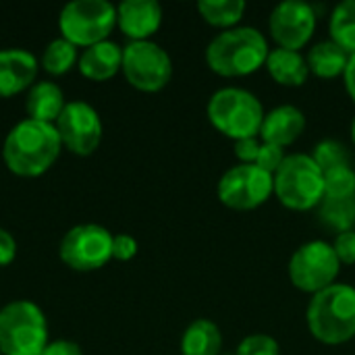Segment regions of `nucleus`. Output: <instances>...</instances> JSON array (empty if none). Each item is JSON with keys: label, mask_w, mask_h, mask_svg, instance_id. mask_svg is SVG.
<instances>
[{"label": "nucleus", "mask_w": 355, "mask_h": 355, "mask_svg": "<svg viewBox=\"0 0 355 355\" xmlns=\"http://www.w3.org/2000/svg\"><path fill=\"white\" fill-rule=\"evenodd\" d=\"M60 150L62 141L52 123L23 119L6 133L2 158L10 173L19 177H40L58 160Z\"/></svg>", "instance_id": "f257e3e1"}, {"label": "nucleus", "mask_w": 355, "mask_h": 355, "mask_svg": "<svg viewBox=\"0 0 355 355\" xmlns=\"http://www.w3.org/2000/svg\"><path fill=\"white\" fill-rule=\"evenodd\" d=\"M270 46L266 35L248 25L216 33L206 46V64L212 73L235 79L248 77L266 64Z\"/></svg>", "instance_id": "f03ea898"}, {"label": "nucleus", "mask_w": 355, "mask_h": 355, "mask_svg": "<svg viewBox=\"0 0 355 355\" xmlns=\"http://www.w3.org/2000/svg\"><path fill=\"white\" fill-rule=\"evenodd\" d=\"M306 322L312 337L324 345H343L355 337V287L335 283L312 295Z\"/></svg>", "instance_id": "7ed1b4c3"}, {"label": "nucleus", "mask_w": 355, "mask_h": 355, "mask_svg": "<svg viewBox=\"0 0 355 355\" xmlns=\"http://www.w3.org/2000/svg\"><path fill=\"white\" fill-rule=\"evenodd\" d=\"M206 114L218 133L239 141L260 137V127L266 112L256 94L243 87H220L210 96Z\"/></svg>", "instance_id": "20e7f679"}, {"label": "nucleus", "mask_w": 355, "mask_h": 355, "mask_svg": "<svg viewBox=\"0 0 355 355\" xmlns=\"http://www.w3.org/2000/svg\"><path fill=\"white\" fill-rule=\"evenodd\" d=\"M48 345V322L42 308L15 300L0 308V354L42 355Z\"/></svg>", "instance_id": "39448f33"}, {"label": "nucleus", "mask_w": 355, "mask_h": 355, "mask_svg": "<svg viewBox=\"0 0 355 355\" xmlns=\"http://www.w3.org/2000/svg\"><path fill=\"white\" fill-rule=\"evenodd\" d=\"M272 179L277 200L289 210H314L324 200V173L310 154H289Z\"/></svg>", "instance_id": "423d86ee"}, {"label": "nucleus", "mask_w": 355, "mask_h": 355, "mask_svg": "<svg viewBox=\"0 0 355 355\" xmlns=\"http://www.w3.org/2000/svg\"><path fill=\"white\" fill-rule=\"evenodd\" d=\"M116 27V6L108 0H73L58 15L60 37L77 48H89L108 40Z\"/></svg>", "instance_id": "0eeeda50"}, {"label": "nucleus", "mask_w": 355, "mask_h": 355, "mask_svg": "<svg viewBox=\"0 0 355 355\" xmlns=\"http://www.w3.org/2000/svg\"><path fill=\"white\" fill-rule=\"evenodd\" d=\"M287 270L295 289L316 295L337 283L341 262L333 250V243L314 239L293 252Z\"/></svg>", "instance_id": "6e6552de"}, {"label": "nucleus", "mask_w": 355, "mask_h": 355, "mask_svg": "<svg viewBox=\"0 0 355 355\" xmlns=\"http://www.w3.org/2000/svg\"><path fill=\"white\" fill-rule=\"evenodd\" d=\"M112 239L114 235L102 225H75L60 239L58 256L71 270L92 272L112 260Z\"/></svg>", "instance_id": "1a4fd4ad"}, {"label": "nucleus", "mask_w": 355, "mask_h": 355, "mask_svg": "<svg viewBox=\"0 0 355 355\" xmlns=\"http://www.w3.org/2000/svg\"><path fill=\"white\" fill-rule=\"evenodd\" d=\"M123 75L139 92H160L173 77V60L168 52L152 42H129L123 48Z\"/></svg>", "instance_id": "9d476101"}, {"label": "nucleus", "mask_w": 355, "mask_h": 355, "mask_svg": "<svg viewBox=\"0 0 355 355\" xmlns=\"http://www.w3.org/2000/svg\"><path fill=\"white\" fill-rule=\"evenodd\" d=\"M275 193V179L256 164L231 166L216 185V196L223 206L239 212L256 210Z\"/></svg>", "instance_id": "9b49d317"}, {"label": "nucleus", "mask_w": 355, "mask_h": 355, "mask_svg": "<svg viewBox=\"0 0 355 355\" xmlns=\"http://www.w3.org/2000/svg\"><path fill=\"white\" fill-rule=\"evenodd\" d=\"M62 148L75 156H89L102 141V119L100 112L83 100L67 102L64 110L54 123Z\"/></svg>", "instance_id": "f8f14e48"}, {"label": "nucleus", "mask_w": 355, "mask_h": 355, "mask_svg": "<svg viewBox=\"0 0 355 355\" xmlns=\"http://www.w3.org/2000/svg\"><path fill=\"white\" fill-rule=\"evenodd\" d=\"M316 31V10L302 0H285L277 4L268 17V33L277 48L302 50Z\"/></svg>", "instance_id": "ddd939ff"}, {"label": "nucleus", "mask_w": 355, "mask_h": 355, "mask_svg": "<svg viewBox=\"0 0 355 355\" xmlns=\"http://www.w3.org/2000/svg\"><path fill=\"white\" fill-rule=\"evenodd\" d=\"M116 25L131 42H146L162 25V6L156 0H123L116 6Z\"/></svg>", "instance_id": "4468645a"}, {"label": "nucleus", "mask_w": 355, "mask_h": 355, "mask_svg": "<svg viewBox=\"0 0 355 355\" xmlns=\"http://www.w3.org/2000/svg\"><path fill=\"white\" fill-rule=\"evenodd\" d=\"M37 58L23 48L0 50V98H10L31 87L37 75Z\"/></svg>", "instance_id": "2eb2a0df"}, {"label": "nucleus", "mask_w": 355, "mask_h": 355, "mask_svg": "<svg viewBox=\"0 0 355 355\" xmlns=\"http://www.w3.org/2000/svg\"><path fill=\"white\" fill-rule=\"evenodd\" d=\"M304 131H306V114L293 104H283L264 114L260 127V139L264 144H272L285 150L287 146L295 144Z\"/></svg>", "instance_id": "dca6fc26"}, {"label": "nucleus", "mask_w": 355, "mask_h": 355, "mask_svg": "<svg viewBox=\"0 0 355 355\" xmlns=\"http://www.w3.org/2000/svg\"><path fill=\"white\" fill-rule=\"evenodd\" d=\"M77 69L83 77L92 81L112 79L123 69V48L112 40H104L89 48H83L77 60Z\"/></svg>", "instance_id": "f3484780"}, {"label": "nucleus", "mask_w": 355, "mask_h": 355, "mask_svg": "<svg viewBox=\"0 0 355 355\" xmlns=\"http://www.w3.org/2000/svg\"><path fill=\"white\" fill-rule=\"evenodd\" d=\"M64 106H67L64 92L54 81H37L27 89V96H25L27 119L54 125L60 112L64 110Z\"/></svg>", "instance_id": "a211bd4d"}, {"label": "nucleus", "mask_w": 355, "mask_h": 355, "mask_svg": "<svg viewBox=\"0 0 355 355\" xmlns=\"http://www.w3.org/2000/svg\"><path fill=\"white\" fill-rule=\"evenodd\" d=\"M264 69L279 85H285V87H300L310 77L306 56L297 50H287V48L270 50Z\"/></svg>", "instance_id": "6ab92c4d"}, {"label": "nucleus", "mask_w": 355, "mask_h": 355, "mask_svg": "<svg viewBox=\"0 0 355 355\" xmlns=\"http://www.w3.org/2000/svg\"><path fill=\"white\" fill-rule=\"evenodd\" d=\"M223 333L208 318L193 320L181 337V355H220Z\"/></svg>", "instance_id": "aec40b11"}, {"label": "nucleus", "mask_w": 355, "mask_h": 355, "mask_svg": "<svg viewBox=\"0 0 355 355\" xmlns=\"http://www.w3.org/2000/svg\"><path fill=\"white\" fill-rule=\"evenodd\" d=\"M306 60L310 73L316 75L318 79H335L339 75L343 77L349 62V54L333 40H324L310 48Z\"/></svg>", "instance_id": "412c9836"}, {"label": "nucleus", "mask_w": 355, "mask_h": 355, "mask_svg": "<svg viewBox=\"0 0 355 355\" xmlns=\"http://www.w3.org/2000/svg\"><path fill=\"white\" fill-rule=\"evenodd\" d=\"M245 10H248V4L243 0H200L198 2L200 17L208 25L220 31L239 27Z\"/></svg>", "instance_id": "4be33fe9"}, {"label": "nucleus", "mask_w": 355, "mask_h": 355, "mask_svg": "<svg viewBox=\"0 0 355 355\" xmlns=\"http://www.w3.org/2000/svg\"><path fill=\"white\" fill-rule=\"evenodd\" d=\"M318 220L333 233H345L355 229V198L331 200L324 198L318 206Z\"/></svg>", "instance_id": "5701e85b"}, {"label": "nucleus", "mask_w": 355, "mask_h": 355, "mask_svg": "<svg viewBox=\"0 0 355 355\" xmlns=\"http://www.w3.org/2000/svg\"><path fill=\"white\" fill-rule=\"evenodd\" d=\"M329 33L349 56L355 54V0H345L335 6L329 21Z\"/></svg>", "instance_id": "b1692460"}, {"label": "nucleus", "mask_w": 355, "mask_h": 355, "mask_svg": "<svg viewBox=\"0 0 355 355\" xmlns=\"http://www.w3.org/2000/svg\"><path fill=\"white\" fill-rule=\"evenodd\" d=\"M77 60H79L77 46L64 37H54L52 42L46 44L40 64L50 75H64L67 71H71L77 64Z\"/></svg>", "instance_id": "393cba45"}, {"label": "nucleus", "mask_w": 355, "mask_h": 355, "mask_svg": "<svg viewBox=\"0 0 355 355\" xmlns=\"http://www.w3.org/2000/svg\"><path fill=\"white\" fill-rule=\"evenodd\" d=\"M324 198L331 200L355 198V171L349 164L324 173Z\"/></svg>", "instance_id": "a878e982"}, {"label": "nucleus", "mask_w": 355, "mask_h": 355, "mask_svg": "<svg viewBox=\"0 0 355 355\" xmlns=\"http://www.w3.org/2000/svg\"><path fill=\"white\" fill-rule=\"evenodd\" d=\"M310 156L314 158V162L320 166L322 173H327L331 168H337V166L349 164V152H347V148L341 141H335V139L318 141L314 146V152Z\"/></svg>", "instance_id": "bb28decb"}, {"label": "nucleus", "mask_w": 355, "mask_h": 355, "mask_svg": "<svg viewBox=\"0 0 355 355\" xmlns=\"http://www.w3.org/2000/svg\"><path fill=\"white\" fill-rule=\"evenodd\" d=\"M235 355H281V347L270 335L254 333L241 339Z\"/></svg>", "instance_id": "cd10ccee"}, {"label": "nucleus", "mask_w": 355, "mask_h": 355, "mask_svg": "<svg viewBox=\"0 0 355 355\" xmlns=\"http://www.w3.org/2000/svg\"><path fill=\"white\" fill-rule=\"evenodd\" d=\"M285 158H287V154H285L283 148L262 141L260 154H258V160H256V166H260L262 171H266L268 175L275 177V173L281 168V164L285 162Z\"/></svg>", "instance_id": "c85d7f7f"}, {"label": "nucleus", "mask_w": 355, "mask_h": 355, "mask_svg": "<svg viewBox=\"0 0 355 355\" xmlns=\"http://www.w3.org/2000/svg\"><path fill=\"white\" fill-rule=\"evenodd\" d=\"M333 250L341 262V266H352L355 264V229L339 233L333 241Z\"/></svg>", "instance_id": "c756f323"}, {"label": "nucleus", "mask_w": 355, "mask_h": 355, "mask_svg": "<svg viewBox=\"0 0 355 355\" xmlns=\"http://www.w3.org/2000/svg\"><path fill=\"white\" fill-rule=\"evenodd\" d=\"M135 254H137V241H135V237H131L127 233L114 235V239H112V260L129 262V260L135 258Z\"/></svg>", "instance_id": "7c9ffc66"}, {"label": "nucleus", "mask_w": 355, "mask_h": 355, "mask_svg": "<svg viewBox=\"0 0 355 355\" xmlns=\"http://www.w3.org/2000/svg\"><path fill=\"white\" fill-rule=\"evenodd\" d=\"M260 146H262L260 137H248V139L235 141V156H237L239 164H256Z\"/></svg>", "instance_id": "2f4dec72"}, {"label": "nucleus", "mask_w": 355, "mask_h": 355, "mask_svg": "<svg viewBox=\"0 0 355 355\" xmlns=\"http://www.w3.org/2000/svg\"><path fill=\"white\" fill-rule=\"evenodd\" d=\"M17 256V241L15 237L0 227V266H8Z\"/></svg>", "instance_id": "473e14b6"}, {"label": "nucleus", "mask_w": 355, "mask_h": 355, "mask_svg": "<svg viewBox=\"0 0 355 355\" xmlns=\"http://www.w3.org/2000/svg\"><path fill=\"white\" fill-rule=\"evenodd\" d=\"M42 355H83V349L79 343L69 341V339H58L46 345Z\"/></svg>", "instance_id": "72a5a7b5"}, {"label": "nucleus", "mask_w": 355, "mask_h": 355, "mask_svg": "<svg viewBox=\"0 0 355 355\" xmlns=\"http://www.w3.org/2000/svg\"><path fill=\"white\" fill-rule=\"evenodd\" d=\"M343 81H345V89H347L349 98L354 100L355 104V54L349 56L347 69H345V73H343Z\"/></svg>", "instance_id": "f704fd0d"}, {"label": "nucleus", "mask_w": 355, "mask_h": 355, "mask_svg": "<svg viewBox=\"0 0 355 355\" xmlns=\"http://www.w3.org/2000/svg\"><path fill=\"white\" fill-rule=\"evenodd\" d=\"M352 139H354V144H355V119H354V123H352Z\"/></svg>", "instance_id": "c9c22d12"}, {"label": "nucleus", "mask_w": 355, "mask_h": 355, "mask_svg": "<svg viewBox=\"0 0 355 355\" xmlns=\"http://www.w3.org/2000/svg\"><path fill=\"white\" fill-rule=\"evenodd\" d=\"M0 355H2V354H0Z\"/></svg>", "instance_id": "e433bc0d"}]
</instances>
